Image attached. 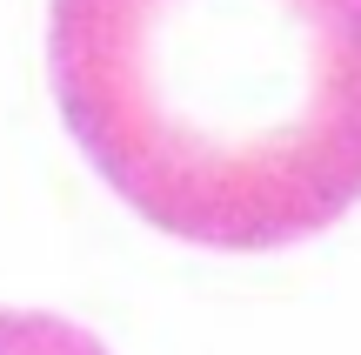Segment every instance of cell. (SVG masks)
Wrapping results in <instances>:
<instances>
[{
  "label": "cell",
  "mask_w": 361,
  "mask_h": 355,
  "mask_svg": "<svg viewBox=\"0 0 361 355\" xmlns=\"http://www.w3.org/2000/svg\"><path fill=\"white\" fill-rule=\"evenodd\" d=\"M0 355H107V342L47 308H0Z\"/></svg>",
  "instance_id": "2"
},
{
  "label": "cell",
  "mask_w": 361,
  "mask_h": 355,
  "mask_svg": "<svg viewBox=\"0 0 361 355\" xmlns=\"http://www.w3.org/2000/svg\"><path fill=\"white\" fill-rule=\"evenodd\" d=\"M47 80L180 241L288 248L361 201V0H47Z\"/></svg>",
  "instance_id": "1"
}]
</instances>
